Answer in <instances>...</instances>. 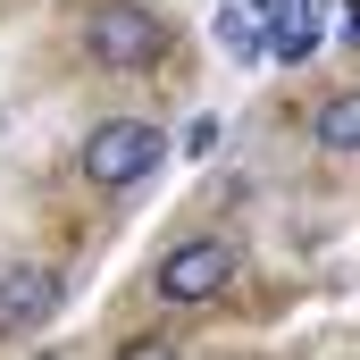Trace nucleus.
Wrapping results in <instances>:
<instances>
[{
    "label": "nucleus",
    "mask_w": 360,
    "mask_h": 360,
    "mask_svg": "<svg viewBox=\"0 0 360 360\" xmlns=\"http://www.w3.org/2000/svg\"><path fill=\"white\" fill-rule=\"evenodd\" d=\"M84 59L109 76H143L168 59V25L143 8V0H92L84 8Z\"/></svg>",
    "instance_id": "obj_1"
},
{
    "label": "nucleus",
    "mask_w": 360,
    "mask_h": 360,
    "mask_svg": "<svg viewBox=\"0 0 360 360\" xmlns=\"http://www.w3.org/2000/svg\"><path fill=\"white\" fill-rule=\"evenodd\" d=\"M160 160H168V134L151 117H101L76 151L84 184H101V193H134L143 176H160Z\"/></svg>",
    "instance_id": "obj_2"
},
{
    "label": "nucleus",
    "mask_w": 360,
    "mask_h": 360,
    "mask_svg": "<svg viewBox=\"0 0 360 360\" xmlns=\"http://www.w3.org/2000/svg\"><path fill=\"white\" fill-rule=\"evenodd\" d=\"M226 285H235V243H226V235H184L176 252H160V269H151V293L176 302V310L218 302Z\"/></svg>",
    "instance_id": "obj_3"
},
{
    "label": "nucleus",
    "mask_w": 360,
    "mask_h": 360,
    "mask_svg": "<svg viewBox=\"0 0 360 360\" xmlns=\"http://www.w3.org/2000/svg\"><path fill=\"white\" fill-rule=\"evenodd\" d=\"M59 293H68V276L51 260H8L0 269V335H34L59 310Z\"/></svg>",
    "instance_id": "obj_4"
},
{
    "label": "nucleus",
    "mask_w": 360,
    "mask_h": 360,
    "mask_svg": "<svg viewBox=\"0 0 360 360\" xmlns=\"http://www.w3.org/2000/svg\"><path fill=\"white\" fill-rule=\"evenodd\" d=\"M310 134H319V151H327V160H360V84H352V92H327Z\"/></svg>",
    "instance_id": "obj_5"
},
{
    "label": "nucleus",
    "mask_w": 360,
    "mask_h": 360,
    "mask_svg": "<svg viewBox=\"0 0 360 360\" xmlns=\"http://www.w3.org/2000/svg\"><path fill=\"white\" fill-rule=\"evenodd\" d=\"M319 51V0H293V8H276L269 17V59H310Z\"/></svg>",
    "instance_id": "obj_6"
},
{
    "label": "nucleus",
    "mask_w": 360,
    "mask_h": 360,
    "mask_svg": "<svg viewBox=\"0 0 360 360\" xmlns=\"http://www.w3.org/2000/svg\"><path fill=\"white\" fill-rule=\"evenodd\" d=\"M218 51L252 68V59H269V25H260L252 8H218Z\"/></svg>",
    "instance_id": "obj_7"
},
{
    "label": "nucleus",
    "mask_w": 360,
    "mask_h": 360,
    "mask_svg": "<svg viewBox=\"0 0 360 360\" xmlns=\"http://www.w3.org/2000/svg\"><path fill=\"white\" fill-rule=\"evenodd\" d=\"M117 360H184V352H176V344H168V335H134V344H126V352H117Z\"/></svg>",
    "instance_id": "obj_8"
},
{
    "label": "nucleus",
    "mask_w": 360,
    "mask_h": 360,
    "mask_svg": "<svg viewBox=\"0 0 360 360\" xmlns=\"http://www.w3.org/2000/svg\"><path fill=\"white\" fill-rule=\"evenodd\" d=\"M335 42H344V51H360V0H344V8H335Z\"/></svg>",
    "instance_id": "obj_9"
}]
</instances>
